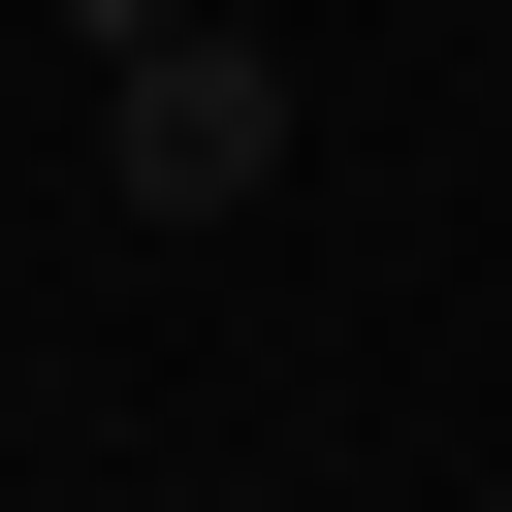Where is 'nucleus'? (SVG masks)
<instances>
[{
  "label": "nucleus",
  "mask_w": 512,
  "mask_h": 512,
  "mask_svg": "<svg viewBox=\"0 0 512 512\" xmlns=\"http://www.w3.org/2000/svg\"><path fill=\"white\" fill-rule=\"evenodd\" d=\"M96 160H128V224H256V192H288V64H256V32L192 0V32H128Z\"/></svg>",
  "instance_id": "1"
}]
</instances>
